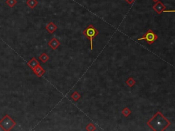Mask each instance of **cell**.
I'll return each instance as SVG.
<instances>
[{
  "label": "cell",
  "mask_w": 175,
  "mask_h": 131,
  "mask_svg": "<svg viewBox=\"0 0 175 131\" xmlns=\"http://www.w3.org/2000/svg\"><path fill=\"white\" fill-rule=\"evenodd\" d=\"M146 124L154 131H164L170 126L171 122L160 111H157Z\"/></svg>",
  "instance_id": "1"
},
{
  "label": "cell",
  "mask_w": 175,
  "mask_h": 131,
  "mask_svg": "<svg viewBox=\"0 0 175 131\" xmlns=\"http://www.w3.org/2000/svg\"><path fill=\"white\" fill-rule=\"evenodd\" d=\"M83 34L90 40V50L92 51L93 50V40L94 38L99 35V32L92 24H90L83 30Z\"/></svg>",
  "instance_id": "2"
},
{
  "label": "cell",
  "mask_w": 175,
  "mask_h": 131,
  "mask_svg": "<svg viewBox=\"0 0 175 131\" xmlns=\"http://www.w3.org/2000/svg\"><path fill=\"white\" fill-rule=\"evenodd\" d=\"M17 125L16 122L10 118L9 115H5L0 120V128L4 131H10Z\"/></svg>",
  "instance_id": "3"
},
{
  "label": "cell",
  "mask_w": 175,
  "mask_h": 131,
  "mask_svg": "<svg viewBox=\"0 0 175 131\" xmlns=\"http://www.w3.org/2000/svg\"><path fill=\"white\" fill-rule=\"evenodd\" d=\"M157 39H158L157 35L153 30L148 29L142 37L138 38V40H146L148 44H152L155 43V41L157 40Z\"/></svg>",
  "instance_id": "4"
},
{
  "label": "cell",
  "mask_w": 175,
  "mask_h": 131,
  "mask_svg": "<svg viewBox=\"0 0 175 131\" xmlns=\"http://www.w3.org/2000/svg\"><path fill=\"white\" fill-rule=\"evenodd\" d=\"M166 7L165 6V5L162 2H160V1L156 2V3L153 6V10H155V12L157 14H159L163 12L166 10Z\"/></svg>",
  "instance_id": "5"
},
{
  "label": "cell",
  "mask_w": 175,
  "mask_h": 131,
  "mask_svg": "<svg viewBox=\"0 0 175 131\" xmlns=\"http://www.w3.org/2000/svg\"><path fill=\"white\" fill-rule=\"evenodd\" d=\"M48 45L53 50H56L60 46V43H59V41L56 38L53 37L52 38V39L48 43Z\"/></svg>",
  "instance_id": "6"
},
{
  "label": "cell",
  "mask_w": 175,
  "mask_h": 131,
  "mask_svg": "<svg viewBox=\"0 0 175 131\" xmlns=\"http://www.w3.org/2000/svg\"><path fill=\"white\" fill-rule=\"evenodd\" d=\"M32 70L33 72H34V73L38 77H43V75H44V73H45V70H44V69L42 68V66H41V65L36 66V68H34Z\"/></svg>",
  "instance_id": "7"
},
{
  "label": "cell",
  "mask_w": 175,
  "mask_h": 131,
  "mask_svg": "<svg viewBox=\"0 0 175 131\" xmlns=\"http://www.w3.org/2000/svg\"><path fill=\"white\" fill-rule=\"evenodd\" d=\"M45 29L50 34H53L58 29V27H57L53 22H49L47 24V25L45 27Z\"/></svg>",
  "instance_id": "8"
},
{
  "label": "cell",
  "mask_w": 175,
  "mask_h": 131,
  "mask_svg": "<svg viewBox=\"0 0 175 131\" xmlns=\"http://www.w3.org/2000/svg\"><path fill=\"white\" fill-rule=\"evenodd\" d=\"M39 65H41V64H40L39 61H38L35 57L32 58V59L27 62V66H28L32 70H33L34 68H35L36 66H39Z\"/></svg>",
  "instance_id": "9"
},
{
  "label": "cell",
  "mask_w": 175,
  "mask_h": 131,
  "mask_svg": "<svg viewBox=\"0 0 175 131\" xmlns=\"http://www.w3.org/2000/svg\"><path fill=\"white\" fill-rule=\"evenodd\" d=\"M26 4L31 9H34L38 5V2L36 0H27V2H26Z\"/></svg>",
  "instance_id": "10"
},
{
  "label": "cell",
  "mask_w": 175,
  "mask_h": 131,
  "mask_svg": "<svg viewBox=\"0 0 175 131\" xmlns=\"http://www.w3.org/2000/svg\"><path fill=\"white\" fill-rule=\"evenodd\" d=\"M39 59H40V60L43 62V63L45 64V63H47L49 60V57L48 56L47 54L46 53H42L41 55H40Z\"/></svg>",
  "instance_id": "11"
},
{
  "label": "cell",
  "mask_w": 175,
  "mask_h": 131,
  "mask_svg": "<svg viewBox=\"0 0 175 131\" xmlns=\"http://www.w3.org/2000/svg\"><path fill=\"white\" fill-rule=\"evenodd\" d=\"M81 97H82L81 94H80L78 92H77V91H75V92H73V94H71V98L73 99V101H75V102L78 101L81 98Z\"/></svg>",
  "instance_id": "12"
},
{
  "label": "cell",
  "mask_w": 175,
  "mask_h": 131,
  "mask_svg": "<svg viewBox=\"0 0 175 131\" xmlns=\"http://www.w3.org/2000/svg\"><path fill=\"white\" fill-rule=\"evenodd\" d=\"M136 81L133 78V77H129L127 80L126 81V84L129 86V87H132L133 85H135Z\"/></svg>",
  "instance_id": "13"
},
{
  "label": "cell",
  "mask_w": 175,
  "mask_h": 131,
  "mask_svg": "<svg viewBox=\"0 0 175 131\" xmlns=\"http://www.w3.org/2000/svg\"><path fill=\"white\" fill-rule=\"evenodd\" d=\"M131 111L128 107H124V109H122V114L123 115V116H124L125 118L129 117V116L131 115Z\"/></svg>",
  "instance_id": "14"
},
{
  "label": "cell",
  "mask_w": 175,
  "mask_h": 131,
  "mask_svg": "<svg viewBox=\"0 0 175 131\" xmlns=\"http://www.w3.org/2000/svg\"><path fill=\"white\" fill-rule=\"evenodd\" d=\"M86 130L88 131H94L96 130V126L92 124V123H90L88 125H87L86 127Z\"/></svg>",
  "instance_id": "15"
},
{
  "label": "cell",
  "mask_w": 175,
  "mask_h": 131,
  "mask_svg": "<svg viewBox=\"0 0 175 131\" xmlns=\"http://www.w3.org/2000/svg\"><path fill=\"white\" fill-rule=\"evenodd\" d=\"M6 4H8L10 8H12V7H14L17 4V0H6Z\"/></svg>",
  "instance_id": "16"
},
{
  "label": "cell",
  "mask_w": 175,
  "mask_h": 131,
  "mask_svg": "<svg viewBox=\"0 0 175 131\" xmlns=\"http://www.w3.org/2000/svg\"><path fill=\"white\" fill-rule=\"evenodd\" d=\"M125 1L127 2V3H129V5H131V4H132V3H133L135 1H136V0H125Z\"/></svg>",
  "instance_id": "17"
},
{
  "label": "cell",
  "mask_w": 175,
  "mask_h": 131,
  "mask_svg": "<svg viewBox=\"0 0 175 131\" xmlns=\"http://www.w3.org/2000/svg\"><path fill=\"white\" fill-rule=\"evenodd\" d=\"M163 12H175V10H165Z\"/></svg>",
  "instance_id": "18"
},
{
  "label": "cell",
  "mask_w": 175,
  "mask_h": 131,
  "mask_svg": "<svg viewBox=\"0 0 175 131\" xmlns=\"http://www.w3.org/2000/svg\"><path fill=\"white\" fill-rule=\"evenodd\" d=\"M153 1L154 2H155V3H156V2H158V1H159V0H153Z\"/></svg>",
  "instance_id": "19"
}]
</instances>
